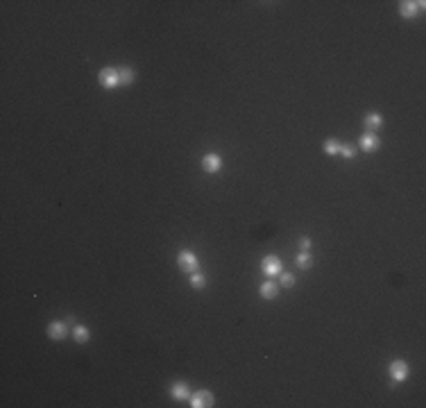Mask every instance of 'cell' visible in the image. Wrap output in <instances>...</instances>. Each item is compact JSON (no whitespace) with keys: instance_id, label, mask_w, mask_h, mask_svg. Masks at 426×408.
I'll return each mask as SVG.
<instances>
[{"instance_id":"19","label":"cell","mask_w":426,"mask_h":408,"mask_svg":"<svg viewBox=\"0 0 426 408\" xmlns=\"http://www.w3.org/2000/svg\"><path fill=\"white\" fill-rule=\"evenodd\" d=\"M281 286H284V288H293L295 286V275H290V272H281Z\"/></svg>"},{"instance_id":"20","label":"cell","mask_w":426,"mask_h":408,"mask_svg":"<svg viewBox=\"0 0 426 408\" xmlns=\"http://www.w3.org/2000/svg\"><path fill=\"white\" fill-rule=\"evenodd\" d=\"M299 247H302V250H309V247H311V238L302 236V238H299Z\"/></svg>"},{"instance_id":"12","label":"cell","mask_w":426,"mask_h":408,"mask_svg":"<svg viewBox=\"0 0 426 408\" xmlns=\"http://www.w3.org/2000/svg\"><path fill=\"white\" fill-rule=\"evenodd\" d=\"M259 293H261V297H263V300H275L277 293H279V286H277L275 281H263V284H261V288H259Z\"/></svg>"},{"instance_id":"16","label":"cell","mask_w":426,"mask_h":408,"mask_svg":"<svg viewBox=\"0 0 426 408\" xmlns=\"http://www.w3.org/2000/svg\"><path fill=\"white\" fill-rule=\"evenodd\" d=\"M324 152H327L329 157H336V154H340V143L336 141V138H329V141L324 143Z\"/></svg>"},{"instance_id":"17","label":"cell","mask_w":426,"mask_h":408,"mask_svg":"<svg viewBox=\"0 0 426 408\" xmlns=\"http://www.w3.org/2000/svg\"><path fill=\"white\" fill-rule=\"evenodd\" d=\"M188 281H191V286H193V288H197V290L206 286L204 275H200V272H191V279H188Z\"/></svg>"},{"instance_id":"4","label":"cell","mask_w":426,"mask_h":408,"mask_svg":"<svg viewBox=\"0 0 426 408\" xmlns=\"http://www.w3.org/2000/svg\"><path fill=\"white\" fill-rule=\"evenodd\" d=\"M408 374H411V370H408V363L406 361H392L390 363V377L395 384H402V381H406Z\"/></svg>"},{"instance_id":"3","label":"cell","mask_w":426,"mask_h":408,"mask_svg":"<svg viewBox=\"0 0 426 408\" xmlns=\"http://www.w3.org/2000/svg\"><path fill=\"white\" fill-rule=\"evenodd\" d=\"M261 270H263L265 277H277V275H281V270H284V266H281V259H279V256H275V254L265 256V259L261 261Z\"/></svg>"},{"instance_id":"2","label":"cell","mask_w":426,"mask_h":408,"mask_svg":"<svg viewBox=\"0 0 426 408\" xmlns=\"http://www.w3.org/2000/svg\"><path fill=\"white\" fill-rule=\"evenodd\" d=\"M98 82L104 89H116V86H120V73H118V68H102L98 73Z\"/></svg>"},{"instance_id":"11","label":"cell","mask_w":426,"mask_h":408,"mask_svg":"<svg viewBox=\"0 0 426 408\" xmlns=\"http://www.w3.org/2000/svg\"><path fill=\"white\" fill-rule=\"evenodd\" d=\"M363 125H365V132H377L379 127L383 125V118H381V113H377V111H372V113H368L365 116V120H363Z\"/></svg>"},{"instance_id":"8","label":"cell","mask_w":426,"mask_h":408,"mask_svg":"<svg viewBox=\"0 0 426 408\" xmlns=\"http://www.w3.org/2000/svg\"><path fill=\"white\" fill-rule=\"evenodd\" d=\"M202 168H204V172H209V175H216V172H220L222 168V159L218 157V154H204V159H202Z\"/></svg>"},{"instance_id":"7","label":"cell","mask_w":426,"mask_h":408,"mask_svg":"<svg viewBox=\"0 0 426 408\" xmlns=\"http://www.w3.org/2000/svg\"><path fill=\"white\" fill-rule=\"evenodd\" d=\"M48 336L52 340H64L68 336V322H61V320H54L48 325Z\"/></svg>"},{"instance_id":"15","label":"cell","mask_w":426,"mask_h":408,"mask_svg":"<svg viewBox=\"0 0 426 408\" xmlns=\"http://www.w3.org/2000/svg\"><path fill=\"white\" fill-rule=\"evenodd\" d=\"M311 263H313V261H311V254L306 250H302L297 254V259H295V266L302 268V270H304V268H311Z\"/></svg>"},{"instance_id":"10","label":"cell","mask_w":426,"mask_h":408,"mask_svg":"<svg viewBox=\"0 0 426 408\" xmlns=\"http://www.w3.org/2000/svg\"><path fill=\"white\" fill-rule=\"evenodd\" d=\"M170 397L177 399V402H184V399L191 397V390H188V384H184V381H177V384H172L170 388Z\"/></svg>"},{"instance_id":"6","label":"cell","mask_w":426,"mask_h":408,"mask_svg":"<svg viewBox=\"0 0 426 408\" xmlns=\"http://www.w3.org/2000/svg\"><path fill=\"white\" fill-rule=\"evenodd\" d=\"M424 0H417V2H413V0H404V2H399V14L404 16V18H415L417 11L424 9Z\"/></svg>"},{"instance_id":"13","label":"cell","mask_w":426,"mask_h":408,"mask_svg":"<svg viewBox=\"0 0 426 408\" xmlns=\"http://www.w3.org/2000/svg\"><path fill=\"white\" fill-rule=\"evenodd\" d=\"M73 338H75V343L84 345V343H88V338H91V331H88L84 325H75L73 327Z\"/></svg>"},{"instance_id":"9","label":"cell","mask_w":426,"mask_h":408,"mask_svg":"<svg viewBox=\"0 0 426 408\" xmlns=\"http://www.w3.org/2000/svg\"><path fill=\"white\" fill-rule=\"evenodd\" d=\"M379 145H381V141H379L377 134L372 132H365L361 138V150L363 152H374V150H379Z\"/></svg>"},{"instance_id":"14","label":"cell","mask_w":426,"mask_h":408,"mask_svg":"<svg viewBox=\"0 0 426 408\" xmlns=\"http://www.w3.org/2000/svg\"><path fill=\"white\" fill-rule=\"evenodd\" d=\"M118 73H120V84H132L134 77H136V70L129 68V66H125V68H118Z\"/></svg>"},{"instance_id":"18","label":"cell","mask_w":426,"mask_h":408,"mask_svg":"<svg viewBox=\"0 0 426 408\" xmlns=\"http://www.w3.org/2000/svg\"><path fill=\"white\" fill-rule=\"evenodd\" d=\"M356 145H340V154H343L345 159H354L356 157Z\"/></svg>"},{"instance_id":"5","label":"cell","mask_w":426,"mask_h":408,"mask_svg":"<svg viewBox=\"0 0 426 408\" xmlns=\"http://www.w3.org/2000/svg\"><path fill=\"white\" fill-rule=\"evenodd\" d=\"M188 402H191V406L193 408H209V406H213V393H209V390H197L195 395H191L188 397Z\"/></svg>"},{"instance_id":"1","label":"cell","mask_w":426,"mask_h":408,"mask_svg":"<svg viewBox=\"0 0 426 408\" xmlns=\"http://www.w3.org/2000/svg\"><path fill=\"white\" fill-rule=\"evenodd\" d=\"M177 266L181 268L184 272H197V266H200V261H197V256H195V252H191V250H181L179 254H177Z\"/></svg>"}]
</instances>
